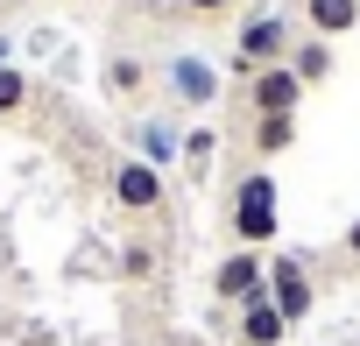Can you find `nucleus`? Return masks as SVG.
Returning <instances> with one entry per match:
<instances>
[{
    "instance_id": "obj_1",
    "label": "nucleus",
    "mask_w": 360,
    "mask_h": 346,
    "mask_svg": "<svg viewBox=\"0 0 360 346\" xmlns=\"http://www.w3.org/2000/svg\"><path fill=\"white\" fill-rule=\"evenodd\" d=\"M226 233H233V248H255V255L283 233V212H276V177H269V169H248V177L233 184V198H226Z\"/></svg>"
},
{
    "instance_id": "obj_2",
    "label": "nucleus",
    "mask_w": 360,
    "mask_h": 346,
    "mask_svg": "<svg viewBox=\"0 0 360 346\" xmlns=\"http://www.w3.org/2000/svg\"><path fill=\"white\" fill-rule=\"evenodd\" d=\"M290 43H297V22H290L283 8H262V15H248V22L233 29V71L248 78V71H262V64H290Z\"/></svg>"
},
{
    "instance_id": "obj_3",
    "label": "nucleus",
    "mask_w": 360,
    "mask_h": 346,
    "mask_svg": "<svg viewBox=\"0 0 360 346\" xmlns=\"http://www.w3.org/2000/svg\"><path fill=\"white\" fill-rule=\"evenodd\" d=\"M212 297H219L226 311L269 297V255H255V248H226V255L212 262Z\"/></svg>"
},
{
    "instance_id": "obj_4",
    "label": "nucleus",
    "mask_w": 360,
    "mask_h": 346,
    "mask_svg": "<svg viewBox=\"0 0 360 346\" xmlns=\"http://www.w3.org/2000/svg\"><path fill=\"white\" fill-rule=\"evenodd\" d=\"M269 304L283 311L290 332L318 311V283H311V262H304V255H276V262H269Z\"/></svg>"
},
{
    "instance_id": "obj_5",
    "label": "nucleus",
    "mask_w": 360,
    "mask_h": 346,
    "mask_svg": "<svg viewBox=\"0 0 360 346\" xmlns=\"http://www.w3.org/2000/svg\"><path fill=\"white\" fill-rule=\"evenodd\" d=\"M106 191H113V205L120 212H134V219H148V212H162V169L155 162H141V155H120L113 162V177H106Z\"/></svg>"
},
{
    "instance_id": "obj_6",
    "label": "nucleus",
    "mask_w": 360,
    "mask_h": 346,
    "mask_svg": "<svg viewBox=\"0 0 360 346\" xmlns=\"http://www.w3.org/2000/svg\"><path fill=\"white\" fill-rule=\"evenodd\" d=\"M248 85V120H269V113H304V78L290 64H262L240 78Z\"/></svg>"
},
{
    "instance_id": "obj_7",
    "label": "nucleus",
    "mask_w": 360,
    "mask_h": 346,
    "mask_svg": "<svg viewBox=\"0 0 360 346\" xmlns=\"http://www.w3.org/2000/svg\"><path fill=\"white\" fill-rule=\"evenodd\" d=\"M162 92L184 106V113H198V106L219 99V64H212V57H191V50L169 57V64H162Z\"/></svg>"
},
{
    "instance_id": "obj_8",
    "label": "nucleus",
    "mask_w": 360,
    "mask_h": 346,
    "mask_svg": "<svg viewBox=\"0 0 360 346\" xmlns=\"http://www.w3.org/2000/svg\"><path fill=\"white\" fill-rule=\"evenodd\" d=\"M353 29H360V0H297V36L339 43V36H353Z\"/></svg>"
},
{
    "instance_id": "obj_9",
    "label": "nucleus",
    "mask_w": 360,
    "mask_h": 346,
    "mask_svg": "<svg viewBox=\"0 0 360 346\" xmlns=\"http://www.w3.org/2000/svg\"><path fill=\"white\" fill-rule=\"evenodd\" d=\"M283 339H290V325H283V311L269 297H255V304L233 311V346H283Z\"/></svg>"
},
{
    "instance_id": "obj_10",
    "label": "nucleus",
    "mask_w": 360,
    "mask_h": 346,
    "mask_svg": "<svg viewBox=\"0 0 360 346\" xmlns=\"http://www.w3.org/2000/svg\"><path fill=\"white\" fill-rule=\"evenodd\" d=\"M297 134H304V120H297V113H269V120H248V148H255L262 162L290 155V148H297Z\"/></svg>"
},
{
    "instance_id": "obj_11",
    "label": "nucleus",
    "mask_w": 360,
    "mask_h": 346,
    "mask_svg": "<svg viewBox=\"0 0 360 346\" xmlns=\"http://www.w3.org/2000/svg\"><path fill=\"white\" fill-rule=\"evenodd\" d=\"M290 71H297L304 92H311V85H325V78L339 71V50H332L325 36H297V43H290Z\"/></svg>"
},
{
    "instance_id": "obj_12",
    "label": "nucleus",
    "mask_w": 360,
    "mask_h": 346,
    "mask_svg": "<svg viewBox=\"0 0 360 346\" xmlns=\"http://www.w3.org/2000/svg\"><path fill=\"white\" fill-rule=\"evenodd\" d=\"M99 78H106V92H113V99H120V106H127V99H141V92H148V64H141V57H127V50H113V57H106V64H99Z\"/></svg>"
},
{
    "instance_id": "obj_13",
    "label": "nucleus",
    "mask_w": 360,
    "mask_h": 346,
    "mask_svg": "<svg viewBox=\"0 0 360 346\" xmlns=\"http://www.w3.org/2000/svg\"><path fill=\"white\" fill-rule=\"evenodd\" d=\"M36 106V78L22 71V64H0V120H15V113H29Z\"/></svg>"
},
{
    "instance_id": "obj_14",
    "label": "nucleus",
    "mask_w": 360,
    "mask_h": 346,
    "mask_svg": "<svg viewBox=\"0 0 360 346\" xmlns=\"http://www.w3.org/2000/svg\"><path fill=\"white\" fill-rule=\"evenodd\" d=\"M120 276H127V283H155V276H162L155 241H127V248H120Z\"/></svg>"
},
{
    "instance_id": "obj_15",
    "label": "nucleus",
    "mask_w": 360,
    "mask_h": 346,
    "mask_svg": "<svg viewBox=\"0 0 360 346\" xmlns=\"http://www.w3.org/2000/svg\"><path fill=\"white\" fill-rule=\"evenodd\" d=\"M134 141H141V162H169L176 155V127H162V120H148V127H134Z\"/></svg>"
},
{
    "instance_id": "obj_16",
    "label": "nucleus",
    "mask_w": 360,
    "mask_h": 346,
    "mask_svg": "<svg viewBox=\"0 0 360 346\" xmlns=\"http://www.w3.org/2000/svg\"><path fill=\"white\" fill-rule=\"evenodd\" d=\"M212 148H219V134H212V127H184V134H176V155H184L191 169H205V162H212Z\"/></svg>"
},
{
    "instance_id": "obj_17",
    "label": "nucleus",
    "mask_w": 360,
    "mask_h": 346,
    "mask_svg": "<svg viewBox=\"0 0 360 346\" xmlns=\"http://www.w3.org/2000/svg\"><path fill=\"white\" fill-rule=\"evenodd\" d=\"M339 248H346V262H353V269H360V219H353V226H346V233H339Z\"/></svg>"
},
{
    "instance_id": "obj_18",
    "label": "nucleus",
    "mask_w": 360,
    "mask_h": 346,
    "mask_svg": "<svg viewBox=\"0 0 360 346\" xmlns=\"http://www.w3.org/2000/svg\"><path fill=\"white\" fill-rule=\"evenodd\" d=\"M191 15H233V0H184Z\"/></svg>"
},
{
    "instance_id": "obj_19",
    "label": "nucleus",
    "mask_w": 360,
    "mask_h": 346,
    "mask_svg": "<svg viewBox=\"0 0 360 346\" xmlns=\"http://www.w3.org/2000/svg\"><path fill=\"white\" fill-rule=\"evenodd\" d=\"M191 346H212V339H191Z\"/></svg>"
}]
</instances>
